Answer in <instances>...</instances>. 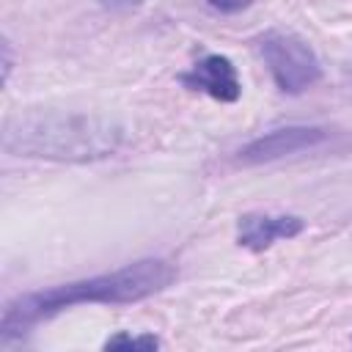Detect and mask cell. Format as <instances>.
<instances>
[{"label":"cell","instance_id":"obj_6","mask_svg":"<svg viewBox=\"0 0 352 352\" xmlns=\"http://www.w3.org/2000/svg\"><path fill=\"white\" fill-rule=\"evenodd\" d=\"M305 228L302 217L294 214H264V212H250L242 214L236 223V242L248 250H267L278 239H292Z\"/></svg>","mask_w":352,"mask_h":352},{"label":"cell","instance_id":"obj_7","mask_svg":"<svg viewBox=\"0 0 352 352\" xmlns=\"http://www.w3.org/2000/svg\"><path fill=\"white\" fill-rule=\"evenodd\" d=\"M118 346H132V349L135 346H146V349H154V346H160V341L154 336H129V333H118V336L104 341V349H118Z\"/></svg>","mask_w":352,"mask_h":352},{"label":"cell","instance_id":"obj_1","mask_svg":"<svg viewBox=\"0 0 352 352\" xmlns=\"http://www.w3.org/2000/svg\"><path fill=\"white\" fill-rule=\"evenodd\" d=\"M173 278H176V270L170 261L143 258V261L126 264V267L104 272V275H94L85 280L60 283V286H52L44 292L22 294L6 305L3 322H0V338L11 341V338L28 333L41 319H50L72 305H85V302L124 305V302L146 300V297L162 292Z\"/></svg>","mask_w":352,"mask_h":352},{"label":"cell","instance_id":"obj_5","mask_svg":"<svg viewBox=\"0 0 352 352\" xmlns=\"http://www.w3.org/2000/svg\"><path fill=\"white\" fill-rule=\"evenodd\" d=\"M182 82L192 91H204L206 96H212L217 102H236L242 94V82L236 77V69L226 55L201 58L187 74H182Z\"/></svg>","mask_w":352,"mask_h":352},{"label":"cell","instance_id":"obj_3","mask_svg":"<svg viewBox=\"0 0 352 352\" xmlns=\"http://www.w3.org/2000/svg\"><path fill=\"white\" fill-rule=\"evenodd\" d=\"M258 50L275 85L286 94H302L322 77V63L316 52L297 33L270 30L258 38Z\"/></svg>","mask_w":352,"mask_h":352},{"label":"cell","instance_id":"obj_9","mask_svg":"<svg viewBox=\"0 0 352 352\" xmlns=\"http://www.w3.org/2000/svg\"><path fill=\"white\" fill-rule=\"evenodd\" d=\"M99 3L110 11H129V8H138L143 0H99Z\"/></svg>","mask_w":352,"mask_h":352},{"label":"cell","instance_id":"obj_2","mask_svg":"<svg viewBox=\"0 0 352 352\" xmlns=\"http://www.w3.org/2000/svg\"><path fill=\"white\" fill-rule=\"evenodd\" d=\"M124 129L96 113L25 110L3 124V151L55 162H88L113 154Z\"/></svg>","mask_w":352,"mask_h":352},{"label":"cell","instance_id":"obj_8","mask_svg":"<svg viewBox=\"0 0 352 352\" xmlns=\"http://www.w3.org/2000/svg\"><path fill=\"white\" fill-rule=\"evenodd\" d=\"M212 8H217V11H226V14H236V11H242V8H248L253 0H206Z\"/></svg>","mask_w":352,"mask_h":352},{"label":"cell","instance_id":"obj_4","mask_svg":"<svg viewBox=\"0 0 352 352\" xmlns=\"http://www.w3.org/2000/svg\"><path fill=\"white\" fill-rule=\"evenodd\" d=\"M322 140H327V129H322V126H280V129H272V132L250 140L239 151V160L250 162V165L272 162V160H280V157H289L297 151H308V148L319 146Z\"/></svg>","mask_w":352,"mask_h":352}]
</instances>
